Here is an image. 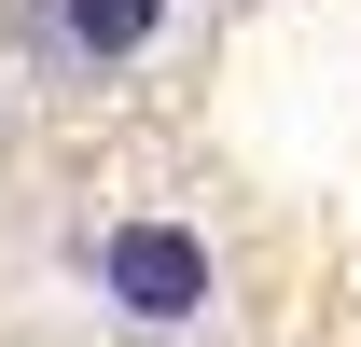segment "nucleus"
I'll list each match as a JSON object with an SVG mask.
<instances>
[{"label": "nucleus", "instance_id": "obj_1", "mask_svg": "<svg viewBox=\"0 0 361 347\" xmlns=\"http://www.w3.org/2000/svg\"><path fill=\"white\" fill-rule=\"evenodd\" d=\"M97 278H111L126 319H195V305H209V236H180V222H111Z\"/></svg>", "mask_w": 361, "mask_h": 347}, {"label": "nucleus", "instance_id": "obj_2", "mask_svg": "<svg viewBox=\"0 0 361 347\" xmlns=\"http://www.w3.org/2000/svg\"><path fill=\"white\" fill-rule=\"evenodd\" d=\"M153 14H167V0H70V42H84V56H126V42H153Z\"/></svg>", "mask_w": 361, "mask_h": 347}]
</instances>
